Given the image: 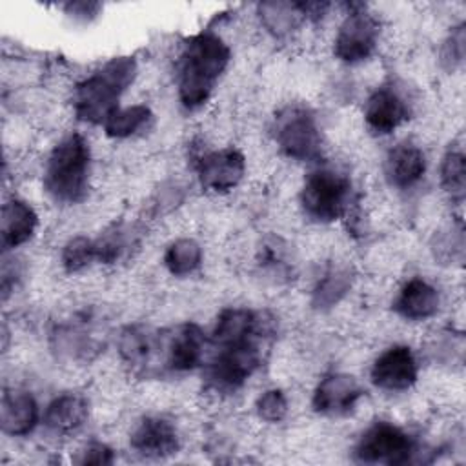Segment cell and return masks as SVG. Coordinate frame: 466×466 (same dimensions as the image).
Returning <instances> with one entry per match:
<instances>
[{
  "label": "cell",
  "mask_w": 466,
  "mask_h": 466,
  "mask_svg": "<svg viewBox=\"0 0 466 466\" xmlns=\"http://www.w3.org/2000/svg\"><path fill=\"white\" fill-rule=\"evenodd\" d=\"M410 118L406 98L393 86L377 87L366 100L364 120L371 133L390 135Z\"/></svg>",
  "instance_id": "14"
},
{
  "label": "cell",
  "mask_w": 466,
  "mask_h": 466,
  "mask_svg": "<svg viewBox=\"0 0 466 466\" xmlns=\"http://www.w3.org/2000/svg\"><path fill=\"white\" fill-rule=\"evenodd\" d=\"M362 395L364 391L353 375L329 373L317 384L311 406L320 415L340 417L353 411Z\"/></svg>",
  "instance_id": "12"
},
{
  "label": "cell",
  "mask_w": 466,
  "mask_h": 466,
  "mask_svg": "<svg viewBox=\"0 0 466 466\" xmlns=\"http://www.w3.org/2000/svg\"><path fill=\"white\" fill-rule=\"evenodd\" d=\"M36 211L20 198H11L2 206L0 217V244L4 253L25 244L36 231Z\"/></svg>",
  "instance_id": "18"
},
{
  "label": "cell",
  "mask_w": 466,
  "mask_h": 466,
  "mask_svg": "<svg viewBox=\"0 0 466 466\" xmlns=\"http://www.w3.org/2000/svg\"><path fill=\"white\" fill-rule=\"evenodd\" d=\"M138 66L135 56H113L82 82L73 93V111L78 120L87 124H104L118 109V100L135 82Z\"/></svg>",
  "instance_id": "2"
},
{
  "label": "cell",
  "mask_w": 466,
  "mask_h": 466,
  "mask_svg": "<svg viewBox=\"0 0 466 466\" xmlns=\"http://www.w3.org/2000/svg\"><path fill=\"white\" fill-rule=\"evenodd\" d=\"M273 135L279 149L291 160L315 162L322 155V137L315 115L302 106H288L277 113Z\"/></svg>",
  "instance_id": "6"
},
{
  "label": "cell",
  "mask_w": 466,
  "mask_h": 466,
  "mask_svg": "<svg viewBox=\"0 0 466 466\" xmlns=\"http://www.w3.org/2000/svg\"><path fill=\"white\" fill-rule=\"evenodd\" d=\"M419 375V364L411 348L395 344L384 350L370 370L371 382L386 391L410 390Z\"/></svg>",
  "instance_id": "11"
},
{
  "label": "cell",
  "mask_w": 466,
  "mask_h": 466,
  "mask_svg": "<svg viewBox=\"0 0 466 466\" xmlns=\"http://www.w3.org/2000/svg\"><path fill=\"white\" fill-rule=\"evenodd\" d=\"M151 116L153 115L147 106L135 104V106L115 109L106 118L102 127L109 138H127V137L138 133L142 127H146L147 122L151 120Z\"/></svg>",
  "instance_id": "24"
},
{
  "label": "cell",
  "mask_w": 466,
  "mask_h": 466,
  "mask_svg": "<svg viewBox=\"0 0 466 466\" xmlns=\"http://www.w3.org/2000/svg\"><path fill=\"white\" fill-rule=\"evenodd\" d=\"M351 200V184L344 173L331 167L311 171L300 189V206L315 222L329 224L342 218Z\"/></svg>",
  "instance_id": "5"
},
{
  "label": "cell",
  "mask_w": 466,
  "mask_h": 466,
  "mask_svg": "<svg viewBox=\"0 0 466 466\" xmlns=\"http://www.w3.org/2000/svg\"><path fill=\"white\" fill-rule=\"evenodd\" d=\"M127 229L122 224H115L107 228L104 233H100L98 238H95L96 248V260L100 264H115L124 257V253L129 249V237Z\"/></svg>",
  "instance_id": "28"
},
{
  "label": "cell",
  "mask_w": 466,
  "mask_h": 466,
  "mask_svg": "<svg viewBox=\"0 0 466 466\" xmlns=\"http://www.w3.org/2000/svg\"><path fill=\"white\" fill-rule=\"evenodd\" d=\"M353 273L346 266H329L311 291V306L319 311L337 306L351 289Z\"/></svg>",
  "instance_id": "22"
},
{
  "label": "cell",
  "mask_w": 466,
  "mask_h": 466,
  "mask_svg": "<svg viewBox=\"0 0 466 466\" xmlns=\"http://www.w3.org/2000/svg\"><path fill=\"white\" fill-rule=\"evenodd\" d=\"M40 410L35 397L22 390H5L0 402L2 431L13 437L29 435L38 424Z\"/></svg>",
  "instance_id": "17"
},
{
  "label": "cell",
  "mask_w": 466,
  "mask_h": 466,
  "mask_svg": "<svg viewBox=\"0 0 466 466\" xmlns=\"http://www.w3.org/2000/svg\"><path fill=\"white\" fill-rule=\"evenodd\" d=\"M129 444L146 459H164L177 453L180 446L177 428L162 417H144L131 431Z\"/></svg>",
  "instance_id": "15"
},
{
  "label": "cell",
  "mask_w": 466,
  "mask_h": 466,
  "mask_svg": "<svg viewBox=\"0 0 466 466\" xmlns=\"http://www.w3.org/2000/svg\"><path fill=\"white\" fill-rule=\"evenodd\" d=\"M87 415L89 404L86 397L78 393H62L47 404L44 411V424L53 433L67 435L82 428L87 420Z\"/></svg>",
  "instance_id": "21"
},
{
  "label": "cell",
  "mask_w": 466,
  "mask_h": 466,
  "mask_svg": "<svg viewBox=\"0 0 466 466\" xmlns=\"http://www.w3.org/2000/svg\"><path fill=\"white\" fill-rule=\"evenodd\" d=\"M53 348L60 355L69 359L89 360L102 348V340L95 335V329L87 319H75L73 322L60 324L53 335Z\"/></svg>",
  "instance_id": "19"
},
{
  "label": "cell",
  "mask_w": 466,
  "mask_h": 466,
  "mask_svg": "<svg viewBox=\"0 0 466 466\" xmlns=\"http://www.w3.org/2000/svg\"><path fill=\"white\" fill-rule=\"evenodd\" d=\"M269 329L213 344L215 353L204 370L206 386L215 393H235L262 364V346Z\"/></svg>",
  "instance_id": "4"
},
{
  "label": "cell",
  "mask_w": 466,
  "mask_h": 466,
  "mask_svg": "<svg viewBox=\"0 0 466 466\" xmlns=\"http://www.w3.org/2000/svg\"><path fill=\"white\" fill-rule=\"evenodd\" d=\"M258 16L264 27L275 36L291 33L306 18L302 2H262L258 4Z\"/></svg>",
  "instance_id": "23"
},
{
  "label": "cell",
  "mask_w": 466,
  "mask_h": 466,
  "mask_svg": "<svg viewBox=\"0 0 466 466\" xmlns=\"http://www.w3.org/2000/svg\"><path fill=\"white\" fill-rule=\"evenodd\" d=\"M377 42L379 22L359 4L342 20L333 42V53L340 62L359 64L373 55Z\"/></svg>",
  "instance_id": "8"
},
{
  "label": "cell",
  "mask_w": 466,
  "mask_h": 466,
  "mask_svg": "<svg viewBox=\"0 0 466 466\" xmlns=\"http://www.w3.org/2000/svg\"><path fill=\"white\" fill-rule=\"evenodd\" d=\"M426 173V157L422 149L411 142L397 144L386 158V177L391 186L410 189L420 182Z\"/></svg>",
  "instance_id": "20"
},
{
  "label": "cell",
  "mask_w": 466,
  "mask_h": 466,
  "mask_svg": "<svg viewBox=\"0 0 466 466\" xmlns=\"http://www.w3.org/2000/svg\"><path fill=\"white\" fill-rule=\"evenodd\" d=\"M255 410H257V415L266 420V422H280L286 419L288 415V399L284 395L282 390H277V388H271V390H266L255 402Z\"/></svg>",
  "instance_id": "29"
},
{
  "label": "cell",
  "mask_w": 466,
  "mask_h": 466,
  "mask_svg": "<svg viewBox=\"0 0 466 466\" xmlns=\"http://www.w3.org/2000/svg\"><path fill=\"white\" fill-rule=\"evenodd\" d=\"M96 260V248H95V238L76 235L69 238L60 253V262L62 268L67 273H78L86 269L89 264Z\"/></svg>",
  "instance_id": "27"
},
{
  "label": "cell",
  "mask_w": 466,
  "mask_h": 466,
  "mask_svg": "<svg viewBox=\"0 0 466 466\" xmlns=\"http://www.w3.org/2000/svg\"><path fill=\"white\" fill-rule=\"evenodd\" d=\"M441 295L435 286L420 277H413L402 284L393 299V309L406 320H426L439 311Z\"/></svg>",
  "instance_id": "16"
},
{
  "label": "cell",
  "mask_w": 466,
  "mask_h": 466,
  "mask_svg": "<svg viewBox=\"0 0 466 466\" xmlns=\"http://www.w3.org/2000/svg\"><path fill=\"white\" fill-rule=\"evenodd\" d=\"M441 184L451 200L461 202L466 187V160L462 151L450 149L441 164Z\"/></svg>",
  "instance_id": "26"
},
{
  "label": "cell",
  "mask_w": 466,
  "mask_h": 466,
  "mask_svg": "<svg viewBox=\"0 0 466 466\" xmlns=\"http://www.w3.org/2000/svg\"><path fill=\"white\" fill-rule=\"evenodd\" d=\"M202 264V248L193 238L173 240L164 253V266L175 277L195 273Z\"/></svg>",
  "instance_id": "25"
},
{
  "label": "cell",
  "mask_w": 466,
  "mask_h": 466,
  "mask_svg": "<svg viewBox=\"0 0 466 466\" xmlns=\"http://www.w3.org/2000/svg\"><path fill=\"white\" fill-rule=\"evenodd\" d=\"M89 171V142L80 133H69L51 149L42 184L55 202L78 204L87 197Z\"/></svg>",
  "instance_id": "3"
},
{
  "label": "cell",
  "mask_w": 466,
  "mask_h": 466,
  "mask_svg": "<svg viewBox=\"0 0 466 466\" xmlns=\"http://www.w3.org/2000/svg\"><path fill=\"white\" fill-rule=\"evenodd\" d=\"M246 173V158L237 147H224L202 155L197 162L200 186L213 193L231 191Z\"/></svg>",
  "instance_id": "10"
},
{
  "label": "cell",
  "mask_w": 466,
  "mask_h": 466,
  "mask_svg": "<svg viewBox=\"0 0 466 466\" xmlns=\"http://www.w3.org/2000/svg\"><path fill=\"white\" fill-rule=\"evenodd\" d=\"M118 353L137 373L164 370V333L142 324L126 326L118 337Z\"/></svg>",
  "instance_id": "9"
},
{
  "label": "cell",
  "mask_w": 466,
  "mask_h": 466,
  "mask_svg": "<svg viewBox=\"0 0 466 466\" xmlns=\"http://www.w3.org/2000/svg\"><path fill=\"white\" fill-rule=\"evenodd\" d=\"M464 44H466V33H464V24L461 22L450 31L441 49V62L448 71L457 69L464 62Z\"/></svg>",
  "instance_id": "30"
},
{
  "label": "cell",
  "mask_w": 466,
  "mask_h": 466,
  "mask_svg": "<svg viewBox=\"0 0 466 466\" xmlns=\"http://www.w3.org/2000/svg\"><path fill=\"white\" fill-rule=\"evenodd\" d=\"M417 453V444L402 428L379 420L371 424L355 446V457L360 462L406 464Z\"/></svg>",
  "instance_id": "7"
},
{
  "label": "cell",
  "mask_w": 466,
  "mask_h": 466,
  "mask_svg": "<svg viewBox=\"0 0 466 466\" xmlns=\"http://www.w3.org/2000/svg\"><path fill=\"white\" fill-rule=\"evenodd\" d=\"M231 60L229 46L213 31H200L186 44L177 66L178 100L186 109L204 106Z\"/></svg>",
  "instance_id": "1"
},
{
  "label": "cell",
  "mask_w": 466,
  "mask_h": 466,
  "mask_svg": "<svg viewBox=\"0 0 466 466\" xmlns=\"http://www.w3.org/2000/svg\"><path fill=\"white\" fill-rule=\"evenodd\" d=\"M204 350V331L193 322L180 324L169 333H164V370L173 373L191 371L200 366Z\"/></svg>",
  "instance_id": "13"
},
{
  "label": "cell",
  "mask_w": 466,
  "mask_h": 466,
  "mask_svg": "<svg viewBox=\"0 0 466 466\" xmlns=\"http://www.w3.org/2000/svg\"><path fill=\"white\" fill-rule=\"evenodd\" d=\"M91 9L96 11L98 9V4H86V2H80V4H69V11L73 13L75 18H89L91 16Z\"/></svg>",
  "instance_id": "32"
},
{
  "label": "cell",
  "mask_w": 466,
  "mask_h": 466,
  "mask_svg": "<svg viewBox=\"0 0 466 466\" xmlns=\"http://www.w3.org/2000/svg\"><path fill=\"white\" fill-rule=\"evenodd\" d=\"M78 462L80 464H96V466L113 464L115 462V453L104 442H91V444L86 446L84 451H80Z\"/></svg>",
  "instance_id": "31"
}]
</instances>
